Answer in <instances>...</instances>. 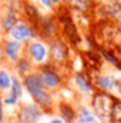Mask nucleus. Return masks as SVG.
I'll return each instance as SVG.
<instances>
[{"label":"nucleus","instance_id":"obj_1","mask_svg":"<svg viewBox=\"0 0 121 123\" xmlns=\"http://www.w3.org/2000/svg\"><path fill=\"white\" fill-rule=\"evenodd\" d=\"M37 70L41 74L44 87L53 93L59 92L64 85H67L70 73H71V70L68 67H59V66L53 64L51 62L38 66Z\"/></svg>","mask_w":121,"mask_h":123},{"label":"nucleus","instance_id":"obj_2","mask_svg":"<svg viewBox=\"0 0 121 123\" xmlns=\"http://www.w3.org/2000/svg\"><path fill=\"white\" fill-rule=\"evenodd\" d=\"M118 99L120 97L114 93L95 90L90 97V107L103 123H111L113 110Z\"/></svg>","mask_w":121,"mask_h":123},{"label":"nucleus","instance_id":"obj_3","mask_svg":"<svg viewBox=\"0 0 121 123\" xmlns=\"http://www.w3.org/2000/svg\"><path fill=\"white\" fill-rule=\"evenodd\" d=\"M24 55V44L11 39L10 36H1L0 39V60L3 64L13 66Z\"/></svg>","mask_w":121,"mask_h":123},{"label":"nucleus","instance_id":"obj_4","mask_svg":"<svg viewBox=\"0 0 121 123\" xmlns=\"http://www.w3.org/2000/svg\"><path fill=\"white\" fill-rule=\"evenodd\" d=\"M50 46V62L59 67H68L70 69V60L73 57L74 49L61 37H57L49 43Z\"/></svg>","mask_w":121,"mask_h":123},{"label":"nucleus","instance_id":"obj_5","mask_svg":"<svg viewBox=\"0 0 121 123\" xmlns=\"http://www.w3.org/2000/svg\"><path fill=\"white\" fill-rule=\"evenodd\" d=\"M24 55L30 59L36 67L50 62V46L49 42L36 37L27 44H24Z\"/></svg>","mask_w":121,"mask_h":123},{"label":"nucleus","instance_id":"obj_6","mask_svg":"<svg viewBox=\"0 0 121 123\" xmlns=\"http://www.w3.org/2000/svg\"><path fill=\"white\" fill-rule=\"evenodd\" d=\"M37 31V37L46 40V42H51L57 37H60V26L54 17L53 13H47L44 12L41 19L38 20V23L34 26Z\"/></svg>","mask_w":121,"mask_h":123},{"label":"nucleus","instance_id":"obj_7","mask_svg":"<svg viewBox=\"0 0 121 123\" xmlns=\"http://www.w3.org/2000/svg\"><path fill=\"white\" fill-rule=\"evenodd\" d=\"M93 83L95 86V90L120 94L121 92V77L113 72H100L93 77Z\"/></svg>","mask_w":121,"mask_h":123},{"label":"nucleus","instance_id":"obj_8","mask_svg":"<svg viewBox=\"0 0 121 123\" xmlns=\"http://www.w3.org/2000/svg\"><path fill=\"white\" fill-rule=\"evenodd\" d=\"M43 116H44V112L34 102L20 105L16 112V120L19 123H40Z\"/></svg>","mask_w":121,"mask_h":123},{"label":"nucleus","instance_id":"obj_9","mask_svg":"<svg viewBox=\"0 0 121 123\" xmlns=\"http://www.w3.org/2000/svg\"><path fill=\"white\" fill-rule=\"evenodd\" d=\"M68 82H71L73 89H76L80 94L91 97V94L95 92V86L93 83V79L86 72H71Z\"/></svg>","mask_w":121,"mask_h":123},{"label":"nucleus","instance_id":"obj_10","mask_svg":"<svg viewBox=\"0 0 121 123\" xmlns=\"http://www.w3.org/2000/svg\"><path fill=\"white\" fill-rule=\"evenodd\" d=\"M7 36H10L11 39L17 40L23 44H27L29 42H31L33 39L37 37V31H36V27L33 25L24 22V20H20L17 25L13 26V29L9 31Z\"/></svg>","mask_w":121,"mask_h":123},{"label":"nucleus","instance_id":"obj_11","mask_svg":"<svg viewBox=\"0 0 121 123\" xmlns=\"http://www.w3.org/2000/svg\"><path fill=\"white\" fill-rule=\"evenodd\" d=\"M20 20H22L20 10L3 6L1 13H0V33L3 36H7L9 31L13 29V26L17 25Z\"/></svg>","mask_w":121,"mask_h":123},{"label":"nucleus","instance_id":"obj_12","mask_svg":"<svg viewBox=\"0 0 121 123\" xmlns=\"http://www.w3.org/2000/svg\"><path fill=\"white\" fill-rule=\"evenodd\" d=\"M43 10L41 7L37 4V1L34 0H23L22 3V10H20V14H22V20L30 23L33 26H36L38 23V20L41 19L43 16Z\"/></svg>","mask_w":121,"mask_h":123},{"label":"nucleus","instance_id":"obj_13","mask_svg":"<svg viewBox=\"0 0 121 123\" xmlns=\"http://www.w3.org/2000/svg\"><path fill=\"white\" fill-rule=\"evenodd\" d=\"M31 100L41 107V110L44 113H49V112H53V107H54V94L53 92L47 90V89H41V90H37V92L31 93L30 94Z\"/></svg>","mask_w":121,"mask_h":123},{"label":"nucleus","instance_id":"obj_14","mask_svg":"<svg viewBox=\"0 0 121 123\" xmlns=\"http://www.w3.org/2000/svg\"><path fill=\"white\" fill-rule=\"evenodd\" d=\"M97 47L104 59L105 66H110L113 70L121 73V57L118 56L117 50L114 47H108V46H97Z\"/></svg>","mask_w":121,"mask_h":123},{"label":"nucleus","instance_id":"obj_15","mask_svg":"<svg viewBox=\"0 0 121 123\" xmlns=\"http://www.w3.org/2000/svg\"><path fill=\"white\" fill-rule=\"evenodd\" d=\"M56 110L59 113V117H61L64 123H74L77 119V107H74L71 102L60 100L56 106Z\"/></svg>","mask_w":121,"mask_h":123},{"label":"nucleus","instance_id":"obj_16","mask_svg":"<svg viewBox=\"0 0 121 123\" xmlns=\"http://www.w3.org/2000/svg\"><path fill=\"white\" fill-rule=\"evenodd\" d=\"M36 69H37V67L34 66V63H33L26 55H23L19 60L11 66L13 73H14L16 76H19L20 79H24L27 74H30L31 72H34Z\"/></svg>","mask_w":121,"mask_h":123},{"label":"nucleus","instance_id":"obj_17","mask_svg":"<svg viewBox=\"0 0 121 123\" xmlns=\"http://www.w3.org/2000/svg\"><path fill=\"white\" fill-rule=\"evenodd\" d=\"M23 85H24V89L29 94L37 92V90H41V89H46L44 83H43V79H41V74L38 73L37 69L23 79Z\"/></svg>","mask_w":121,"mask_h":123},{"label":"nucleus","instance_id":"obj_18","mask_svg":"<svg viewBox=\"0 0 121 123\" xmlns=\"http://www.w3.org/2000/svg\"><path fill=\"white\" fill-rule=\"evenodd\" d=\"M97 1L98 0H66V3L70 6L73 12H81V13L91 14V16H93Z\"/></svg>","mask_w":121,"mask_h":123},{"label":"nucleus","instance_id":"obj_19","mask_svg":"<svg viewBox=\"0 0 121 123\" xmlns=\"http://www.w3.org/2000/svg\"><path fill=\"white\" fill-rule=\"evenodd\" d=\"M74 123H103L97 115L93 112L90 106H86V105H80L77 107V119Z\"/></svg>","mask_w":121,"mask_h":123},{"label":"nucleus","instance_id":"obj_20","mask_svg":"<svg viewBox=\"0 0 121 123\" xmlns=\"http://www.w3.org/2000/svg\"><path fill=\"white\" fill-rule=\"evenodd\" d=\"M13 80V70L7 64H0V94L10 90Z\"/></svg>","mask_w":121,"mask_h":123},{"label":"nucleus","instance_id":"obj_21","mask_svg":"<svg viewBox=\"0 0 121 123\" xmlns=\"http://www.w3.org/2000/svg\"><path fill=\"white\" fill-rule=\"evenodd\" d=\"M1 99H3V103H4V106L6 107H14V106H17L19 103H20V100L13 94V93L10 92H6L3 96H1Z\"/></svg>","mask_w":121,"mask_h":123},{"label":"nucleus","instance_id":"obj_22","mask_svg":"<svg viewBox=\"0 0 121 123\" xmlns=\"http://www.w3.org/2000/svg\"><path fill=\"white\" fill-rule=\"evenodd\" d=\"M37 4L41 7L43 12H47V13H53L56 9V4L53 0H37Z\"/></svg>","mask_w":121,"mask_h":123},{"label":"nucleus","instance_id":"obj_23","mask_svg":"<svg viewBox=\"0 0 121 123\" xmlns=\"http://www.w3.org/2000/svg\"><path fill=\"white\" fill-rule=\"evenodd\" d=\"M4 103H3V99L0 96V123H4L6 122V110H4Z\"/></svg>","mask_w":121,"mask_h":123},{"label":"nucleus","instance_id":"obj_24","mask_svg":"<svg viewBox=\"0 0 121 123\" xmlns=\"http://www.w3.org/2000/svg\"><path fill=\"white\" fill-rule=\"evenodd\" d=\"M40 123H64V120L59 116H53V117H49L46 120H41Z\"/></svg>","mask_w":121,"mask_h":123},{"label":"nucleus","instance_id":"obj_25","mask_svg":"<svg viewBox=\"0 0 121 123\" xmlns=\"http://www.w3.org/2000/svg\"><path fill=\"white\" fill-rule=\"evenodd\" d=\"M114 49L117 50V53H118V56L121 57V44H120V46H117V47H114Z\"/></svg>","mask_w":121,"mask_h":123},{"label":"nucleus","instance_id":"obj_26","mask_svg":"<svg viewBox=\"0 0 121 123\" xmlns=\"http://www.w3.org/2000/svg\"><path fill=\"white\" fill-rule=\"evenodd\" d=\"M3 1L4 0H0V13H1V9H3Z\"/></svg>","mask_w":121,"mask_h":123},{"label":"nucleus","instance_id":"obj_27","mask_svg":"<svg viewBox=\"0 0 121 123\" xmlns=\"http://www.w3.org/2000/svg\"><path fill=\"white\" fill-rule=\"evenodd\" d=\"M1 36H3V34H1V33H0V39H1Z\"/></svg>","mask_w":121,"mask_h":123},{"label":"nucleus","instance_id":"obj_28","mask_svg":"<svg viewBox=\"0 0 121 123\" xmlns=\"http://www.w3.org/2000/svg\"><path fill=\"white\" fill-rule=\"evenodd\" d=\"M0 64H3V63H1V60H0Z\"/></svg>","mask_w":121,"mask_h":123},{"label":"nucleus","instance_id":"obj_29","mask_svg":"<svg viewBox=\"0 0 121 123\" xmlns=\"http://www.w3.org/2000/svg\"><path fill=\"white\" fill-rule=\"evenodd\" d=\"M13 123H19V122H13Z\"/></svg>","mask_w":121,"mask_h":123}]
</instances>
